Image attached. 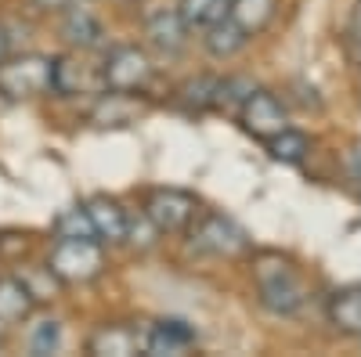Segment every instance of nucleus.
Segmentation results:
<instances>
[{"mask_svg": "<svg viewBox=\"0 0 361 357\" xmlns=\"http://www.w3.org/2000/svg\"><path fill=\"white\" fill-rule=\"evenodd\" d=\"M145 105L134 98V94H123V91H112L102 98V105L94 108V119L98 123H112V127H123V123H134V115H141Z\"/></svg>", "mask_w": 361, "mask_h": 357, "instance_id": "obj_18", "label": "nucleus"}, {"mask_svg": "<svg viewBox=\"0 0 361 357\" xmlns=\"http://www.w3.org/2000/svg\"><path fill=\"white\" fill-rule=\"evenodd\" d=\"M246 44H250V37L231 18H221L214 25H206V51L214 54V58H231V54L243 51Z\"/></svg>", "mask_w": 361, "mask_h": 357, "instance_id": "obj_17", "label": "nucleus"}, {"mask_svg": "<svg viewBox=\"0 0 361 357\" xmlns=\"http://www.w3.org/2000/svg\"><path fill=\"white\" fill-rule=\"evenodd\" d=\"M199 213V206L188 192H173V188H159L148 195L145 202V217L156 224V231L163 234H177V231H185Z\"/></svg>", "mask_w": 361, "mask_h": 357, "instance_id": "obj_6", "label": "nucleus"}, {"mask_svg": "<svg viewBox=\"0 0 361 357\" xmlns=\"http://www.w3.org/2000/svg\"><path fill=\"white\" fill-rule=\"evenodd\" d=\"M58 238H94V227H90V217L87 210H66L54 224Z\"/></svg>", "mask_w": 361, "mask_h": 357, "instance_id": "obj_22", "label": "nucleus"}, {"mask_svg": "<svg viewBox=\"0 0 361 357\" xmlns=\"http://www.w3.org/2000/svg\"><path fill=\"white\" fill-rule=\"evenodd\" d=\"M340 163H343L350 181H361V141H350L347 144V152H340Z\"/></svg>", "mask_w": 361, "mask_h": 357, "instance_id": "obj_24", "label": "nucleus"}, {"mask_svg": "<svg viewBox=\"0 0 361 357\" xmlns=\"http://www.w3.org/2000/svg\"><path fill=\"white\" fill-rule=\"evenodd\" d=\"M279 0H231L228 18L243 29L246 37H257L260 29H267V22L275 18Z\"/></svg>", "mask_w": 361, "mask_h": 357, "instance_id": "obj_15", "label": "nucleus"}, {"mask_svg": "<svg viewBox=\"0 0 361 357\" xmlns=\"http://www.w3.org/2000/svg\"><path fill=\"white\" fill-rule=\"evenodd\" d=\"M4 58H8V29L0 25V62H4Z\"/></svg>", "mask_w": 361, "mask_h": 357, "instance_id": "obj_26", "label": "nucleus"}, {"mask_svg": "<svg viewBox=\"0 0 361 357\" xmlns=\"http://www.w3.org/2000/svg\"><path fill=\"white\" fill-rule=\"evenodd\" d=\"M192 246L199 253H209V256L235 260V256L250 253V234L224 213H202L192 227Z\"/></svg>", "mask_w": 361, "mask_h": 357, "instance_id": "obj_5", "label": "nucleus"}, {"mask_svg": "<svg viewBox=\"0 0 361 357\" xmlns=\"http://www.w3.org/2000/svg\"><path fill=\"white\" fill-rule=\"evenodd\" d=\"M188 25L180 22V15L177 11H156L152 18H148V40H152L159 51H166V54H177L180 47L188 44Z\"/></svg>", "mask_w": 361, "mask_h": 357, "instance_id": "obj_14", "label": "nucleus"}, {"mask_svg": "<svg viewBox=\"0 0 361 357\" xmlns=\"http://www.w3.org/2000/svg\"><path fill=\"white\" fill-rule=\"evenodd\" d=\"M37 8H47V11H66L69 4H76V0H33Z\"/></svg>", "mask_w": 361, "mask_h": 357, "instance_id": "obj_25", "label": "nucleus"}, {"mask_svg": "<svg viewBox=\"0 0 361 357\" xmlns=\"http://www.w3.org/2000/svg\"><path fill=\"white\" fill-rule=\"evenodd\" d=\"M267 144V152L275 156L279 163H304L307 159V152H311V141H307V134H300V130H293V127H286L282 134H275L271 141H264Z\"/></svg>", "mask_w": 361, "mask_h": 357, "instance_id": "obj_20", "label": "nucleus"}, {"mask_svg": "<svg viewBox=\"0 0 361 357\" xmlns=\"http://www.w3.org/2000/svg\"><path fill=\"white\" fill-rule=\"evenodd\" d=\"M58 343H62V329H58V321H44L37 325V332H33V353H51L58 350Z\"/></svg>", "mask_w": 361, "mask_h": 357, "instance_id": "obj_23", "label": "nucleus"}, {"mask_svg": "<svg viewBox=\"0 0 361 357\" xmlns=\"http://www.w3.org/2000/svg\"><path fill=\"white\" fill-rule=\"evenodd\" d=\"M87 217H90V227H94V238L98 242H127V213L119 210V202L109 199V195H98L87 202Z\"/></svg>", "mask_w": 361, "mask_h": 357, "instance_id": "obj_10", "label": "nucleus"}, {"mask_svg": "<svg viewBox=\"0 0 361 357\" xmlns=\"http://www.w3.org/2000/svg\"><path fill=\"white\" fill-rule=\"evenodd\" d=\"M329 321L343 336H361V285H343L329 300Z\"/></svg>", "mask_w": 361, "mask_h": 357, "instance_id": "obj_12", "label": "nucleus"}, {"mask_svg": "<svg viewBox=\"0 0 361 357\" xmlns=\"http://www.w3.org/2000/svg\"><path fill=\"white\" fill-rule=\"evenodd\" d=\"M228 8H231V0H180L177 15L188 29H206V25L228 18Z\"/></svg>", "mask_w": 361, "mask_h": 357, "instance_id": "obj_19", "label": "nucleus"}, {"mask_svg": "<svg viewBox=\"0 0 361 357\" xmlns=\"http://www.w3.org/2000/svg\"><path fill=\"white\" fill-rule=\"evenodd\" d=\"M33 303H37V300L29 296V289L22 285V278L0 275V321H4V325H15V321L29 318Z\"/></svg>", "mask_w": 361, "mask_h": 357, "instance_id": "obj_16", "label": "nucleus"}, {"mask_svg": "<svg viewBox=\"0 0 361 357\" xmlns=\"http://www.w3.org/2000/svg\"><path fill=\"white\" fill-rule=\"evenodd\" d=\"M217 83H221V80L199 76V80H192V83L180 87V101H185L188 108H195V112L214 108V101H217Z\"/></svg>", "mask_w": 361, "mask_h": 357, "instance_id": "obj_21", "label": "nucleus"}, {"mask_svg": "<svg viewBox=\"0 0 361 357\" xmlns=\"http://www.w3.org/2000/svg\"><path fill=\"white\" fill-rule=\"evenodd\" d=\"M51 58L44 54H22V58H4L0 62V94H8L11 101L22 98H40L51 91Z\"/></svg>", "mask_w": 361, "mask_h": 357, "instance_id": "obj_4", "label": "nucleus"}, {"mask_svg": "<svg viewBox=\"0 0 361 357\" xmlns=\"http://www.w3.org/2000/svg\"><path fill=\"white\" fill-rule=\"evenodd\" d=\"M253 278H257L260 303L271 314H279V318H293L300 307H304V300H307V289H304V282H300L296 267L286 256H279V253L257 256Z\"/></svg>", "mask_w": 361, "mask_h": 357, "instance_id": "obj_1", "label": "nucleus"}, {"mask_svg": "<svg viewBox=\"0 0 361 357\" xmlns=\"http://www.w3.org/2000/svg\"><path fill=\"white\" fill-rule=\"evenodd\" d=\"M62 33L69 44L76 47H102V22L90 15L83 4H69L66 8V18H62Z\"/></svg>", "mask_w": 361, "mask_h": 357, "instance_id": "obj_13", "label": "nucleus"}, {"mask_svg": "<svg viewBox=\"0 0 361 357\" xmlns=\"http://www.w3.org/2000/svg\"><path fill=\"white\" fill-rule=\"evenodd\" d=\"M51 91L62 94V98L102 94L105 80H102V69L80 62V58H73V54H66V58H54V65H51Z\"/></svg>", "mask_w": 361, "mask_h": 357, "instance_id": "obj_8", "label": "nucleus"}, {"mask_svg": "<svg viewBox=\"0 0 361 357\" xmlns=\"http://www.w3.org/2000/svg\"><path fill=\"white\" fill-rule=\"evenodd\" d=\"M47 271L62 285H87L105 271V249L98 238H58L51 246Z\"/></svg>", "mask_w": 361, "mask_h": 357, "instance_id": "obj_2", "label": "nucleus"}, {"mask_svg": "<svg viewBox=\"0 0 361 357\" xmlns=\"http://www.w3.org/2000/svg\"><path fill=\"white\" fill-rule=\"evenodd\" d=\"M156 76V65L141 47H112L109 58L102 62V80H105V91H123V94H141Z\"/></svg>", "mask_w": 361, "mask_h": 357, "instance_id": "obj_3", "label": "nucleus"}, {"mask_svg": "<svg viewBox=\"0 0 361 357\" xmlns=\"http://www.w3.org/2000/svg\"><path fill=\"white\" fill-rule=\"evenodd\" d=\"M141 346H145V339L130 325H105L87 343V350L94 357H130V353H141Z\"/></svg>", "mask_w": 361, "mask_h": 357, "instance_id": "obj_11", "label": "nucleus"}, {"mask_svg": "<svg viewBox=\"0 0 361 357\" xmlns=\"http://www.w3.org/2000/svg\"><path fill=\"white\" fill-rule=\"evenodd\" d=\"M238 123H243L257 141H271L275 134H282L289 127V119H286V108L275 94L250 91L243 98V105H238Z\"/></svg>", "mask_w": 361, "mask_h": 357, "instance_id": "obj_7", "label": "nucleus"}, {"mask_svg": "<svg viewBox=\"0 0 361 357\" xmlns=\"http://www.w3.org/2000/svg\"><path fill=\"white\" fill-rule=\"evenodd\" d=\"M195 346V332L188 329L185 321H156L145 336V353L148 357H166V353H188Z\"/></svg>", "mask_w": 361, "mask_h": 357, "instance_id": "obj_9", "label": "nucleus"}, {"mask_svg": "<svg viewBox=\"0 0 361 357\" xmlns=\"http://www.w3.org/2000/svg\"><path fill=\"white\" fill-rule=\"evenodd\" d=\"M4 339H8V325H4V321H0V343H4Z\"/></svg>", "mask_w": 361, "mask_h": 357, "instance_id": "obj_27", "label": "nucleus"}]
</instances>
